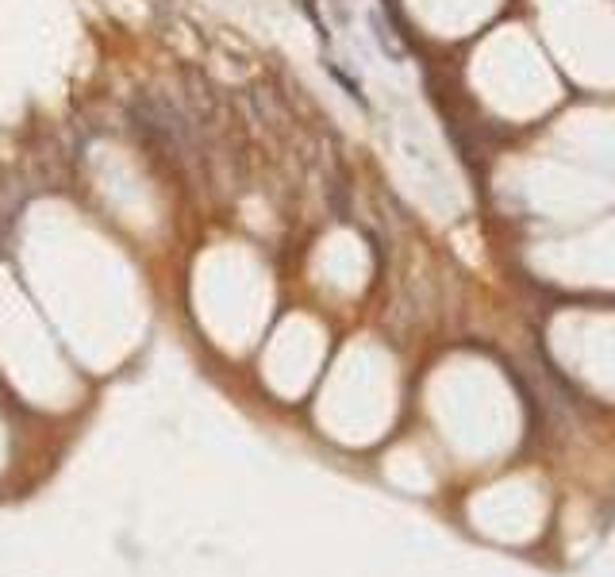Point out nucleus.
I'll use <instances>...</instances> for the list:
<instances>
[{"mask_svg":"<svg viewBox=\"0 0 615 577\" xmlns=\"http://www.w3.org/2000/svg\"><path fill=\"white\" fill-rule=\"evenodd\" d=\"M369 27H373V35H377V43H381V51L389 54L392 62H404V51H400V46L392 43V35H389V31H384V23H381V15H377V12L369 15Z\"/></svg>","mask_w":615,"mask_h":577,"instance_id":"1","label":"nucleus"},{"mask_svg":"<svg viewBox=\"0 0 615 577\" xmlns=\"http://www.w3.org/2000/svg\"><path fill=\"white\" fill-rule=\"evenodd\" d=\"M327 73H331V77L339 81V85L347 89V93H350V96H354V101H358V104H362V108H365V93H362V85H358V81L350 77L347 70H339V65H335V62H327Z\"/></svg>","mask_w":615,"mask_h":577,"instance_id":"2","label":"nucleus"}]
</instances>
